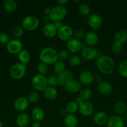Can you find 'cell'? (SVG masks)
<instances>
[{
    "label": "cell",
    "instance_id": "cell-1",
    "mask_svg": "<svg viewBox=\"0 0 127 127\" xmlns=\"http://www.w3.org/2000/svg\"><path fill=\"white\" fill-rule=\"evenodd\" d=\"M97 68L101 73L109 75L115 71V64L112 57L108 55H103L97 60Z\"/></svg>",
    "mask_w": 127,
    "mask_h": 127
},
{
    "label": "cell",
    "instance_id": "cell-38",
    "mask_svg": "<svg viewBox=\"0 0 127 127\" xmlns=\"http://www.w3.org/2000/svg\"><path fill=\"white\" fill-rule=\"evenodd\" d=\"M40 98V95L37 92H31L29 94L27 99L29 103H36L39 101Z\"/></svg>",
    "mask_w": 127,
    "mask_h": 127
},
{
    "label": "cell",
    "instance_id": "cell-8",
    "mask_svg": "<svg viewBox=\"0 0 127 127\" xmlns=\"http://www.w3.org/2000/svg\"><path fill=\"white\" fill-rule=\"evenodd\" d=\"M6 49L11 54H18L23 50V44L21 40L17 38L10 40L6 44Z\"/></svg>",
    "mask_w": 127,
    "mask_h": 127
},
{
    "label": "cell",
    "instance_id": "cell-21",
    "mask_svg": "<svg viewBox=\"0 0 127 127\" xmlns=\"http://www.w3.org/2000/svg\"><path fill=\"white\" fill-rule=\"evenodd\" d=\"M31 119L26 113H21L17 116L16 119V125L19 127H27L29 124Z\"/></svg>",
    "mask_w": 127,
    "mask_h": 127
},
{
    "label": "cell",
    "instance_id": "cell-39",
    "mask_svg": "<svg viewBox=\"0 0 127 127\" xmlns=\"http://www.w3.org/2000/svg\"><path fill=\"white\" fill-rule=\"evenodd\" d=\"M85 33L84 31L82 29H75L73 31V38L77 40H78L83 39L85 37Z\"/></svg>",
    "mask_w": 127,
    "mask_h": 127
},
{
    "label": "cell",
    "instance_id": "cell-46",
    "mask_svg": "<svg viewBox=\"0 0 127 127\" xmlns=\"http://www.w3.org/2000/svg\"><path fill=\"white\" fill-rule=\"evenodd\" d=\"M44 13L46 14L49 15V16L50 13H51V8L49 7H46V8L44 9Z\"/></svg>",
    "mask_w": 127,
    "mask_h": 127
},
{
    "label": "cell",
    "instance_id": "cell-25",
    "mask_svg": "<svg viewBox=\"0 0 127 127\" xmlns=\"http://www.w3.org/2000/svg\"><path fill=\"white\" fill-rule=\"evenodd\" d=\"M108 120V115L103 112H97L93 117V120H94L95 123L99 126H102V125L107 124Z\"/></svg>",
    "mask_w": 127,
    "mask_h": 127
},
{
    "label": "cell",
    "instance_id": "cell-26",
    "mask_svg": "<svg viewBox=\"0 0 127 127\" xmlns=\"http://www.w3.org/2000/svg\"><path fill=\"white\" fill-rule=\"evenodd\" d=\"M127 41V31L120 29L117 31L114 35V42L123 45Z\"/></svg>",
    "mask_w": 127,
    "mask_h": 127
},
{
    "label": "cell",
    "instance_id": "cell-34",
    "mask_svg": "<svg viewBox=\"0 0 127 127\" xmlns=\"http://www.w3.org/2000/svg\"><path fill=\"white\" fill-rule=\"evenodd\" d=\"M47 83L48 86L55 87L56 86L58 85V78L57 76L55 74H49L46 77Z\"/></svg>",
    "mask_w": 127,
    "mask_h": 127
},
{
    "label": "cell",
    "instance_id": "cell-24",
    "mask_svg": "<svg viewBox=\"0 0 127 127\" xmlns=\"http://www.w3.org/2000/svg\"><path fill=\"white\" fill-rule=\"evenodd\" d=\"M64 124L66 127H77L78 120L74 114H67L64 119Z\"/></svg>",
    "mask_w": 127,
    "mask_h": 127
},
{
    "label": "cell",
    "instance_id": "cell-47",
    "mask_svg": "<svg viewBox=\"0 0 127 127\" xmlns=\"http://www.w3.org/2000/svg\"><path fill=\"white\" fill-rule=\"evenodd\" d=\"M31 127H41V124L39 122H33L31 125Z\"/></svg>",
    "mask_w": 127,
    "mask_h": 127
},
{
    "label": "cell",
    "instance_id": "cell-27",
    "mask_svg": "<svg viewBox=\"0 0 127 127\" xmlns=\"http://www.w3.org/2000/svg\"><path fill=\"white\" fill-rule=\"evenodd\" d=\"M17 58L19 61V63L26 65L29 63L31 60V55L28 51L23 49L17 54Z\"/></svg>",
    "mask_w": 127,
    "mask_h": 127
},
{
    "label": "cell",
    "instance_id": "cell-6",
    "mask_svg": "<svg viewBox=\"0 0 127 127\" xmlns=\"http://www.w3.org/2000/svg\"><path fill=\"white\" fill-rule=\"evenodd\" d=\"M22 27L27 31H34L39 26V20L34 16H27L22 21Z\"/></svg>",
    "mask_w": 127,
    "mask_h": 127
},
{
    "label": "cell",
    "instance_id": "cell-3",
    "mask_svg": "<svg viewBox=\"0 0 127 127\" xmlns=\"http://www.w3.org/2000/svg\"><path fill=\"white\" fill-rule=\"evenodd\" d=\"M67 14V10L65 6L57 5L51 8L49 17L51 21L55 22H62Z\"/></svg>",
    "mask_w": 127,
    "mask_h": 127
},
{
    "label": "cell",
    "instance_id": "cell-42",
    "mask_svg": "<svg viewBox=\"0 0 127 127\" xmlns=\"http://www.w3.org/2000/svg\"><path fill=\"white\" fill-rule=\"evenodd\" d=\"M122 49V45L117 43L116 42H113L111 45V50L112 52L115 54H118L121 52Z\"/></svg>",
    "mask_w": 127,
    "mask_h": 127
},
{
    "label": "cell",
    "instance_id": "cell-48",
    "mask_svg": "<svg viewBox=\"0 0 127 127\" xmlns=\"http://www.w3.org/2000/svg\"><path fill=\"white\" fill-rule=\"evenodd\" d=\"M0 127H3V123L0 120Z\"/></svg>",
    "mask_w": 127,
    "mask_h": 127
},
{
    "label": "cell",
    "instance_id": "cell-10",
    "mask_svg": "<svg viewBox=\"0 0 127 127\" xmlns=\"http://www.w3.org/2000/svg\"><path fill=\"white\" fill-rule=\"evenodd\" d=\"M73 29L72 27L67 25H64L62 27L58 29L57 36L62 41H68L73 37Z\"/></svg>",
    "mask_w": 127,
    "mask_h": 127
},
{
    "label": "cell",
    "instance_id": "cell-31",
    "mask_svg": "<svg viewBox=\"0 0 127 127\" xmlns=\"http://www.w3.org/2000/svg\"><path fill=\"white\" fill-rule=\"evenodd\" d=\"M92 96V91L88 88H85L79 92L78 97L83 101H88V99Z\"/></svg>",
    "mask_w": 127,
    "mask_h": 127
},
{
    "label": "cell",
    "instance_id": "cell-32",
    "mask_svg": "<svg viewBox=\"0 0 127 127\" xmlns=\"http://www.w3.org/2000/svg\"><path fill=\"white\" fill-rule=\"evenodd\" d=\"M78 11L79 13L84 17H88L90 15L91 9L88 4L86 3H82L78 6Z\"/></svg>",
    "mask_w": 127,
    "mask_h": 127
},
{
    "label": "cell",
    "instance_id": "cell-16",
    "mask_svg": "<svg viewBox=\"0 0 127 127\" xmlns=\"http://www.w3.org/2000/svg\"><path fill=\"white\" fill-rule=\"evenodd\" d=\"M58 29L54 23H47L44 26L42 32L45 37L47 38H53L57 34Z\"/></svg>",
    "mask_w": 127,
    "mask_h": 127
},
{
    "label": "cell",
    "instance_id": "cell-2",
    "mask_svg": "<svg viewBox=\"0 0 127 127\" xmlns=\"http://www.w3.org/2000/svg\"><path fill=\"white\" fill-rule=\"evenodd\" d=\"M39 59L42 63L47 65L54 64L59 60L58 52L53 47H44L40 52Z\"/></svg>",
    "mask_w": 127,
    "mask_h": 127
},
{
    "label": "cell",
    "instance_id": "cell-22",
    "mask_svg": "<svg viewBox=\"0 0 127 127\" xmlns=\"http://www.w3.org/2000/svg\"><path fill=\"white\" fill-rule=\"evenodd\" d=\"M31 114L32 119L36 122H41L45 118L44 111L42 108L39 107H34L31 110Z\"/></svg>",
    "mask_w": 127,
    "mask_h": 127
},
{
    "label": "cell",
    "instance_id": "cell-15",
    "mask_svg": "<svg viewBox=\"0 0 127 127\" xmlns=\"http://www.w3.org/2000/svg\"><path fill=\"white\" fill-rule=\"evenodd\" d=\"M79 82L84 85H90L94 81L95 78L92 73L88 71H83L78 76Z\"/></svg>",
    "mask_w": 127,
    "mask_h": 127
},
{
    "label": "cell",
    "instance_id": "cell-14",
    "mask_svg": "<svg viewBox=\"0 0 127 127\" xmlns=\"http://www.w3.org/2000/svg\"><path fill=\"white\" fill-rule=\"evenodd\" d=\"M84 39L87 46L94 47L95 46L98 44V41H99V37L95 32L90 31L85 33Z\"/></svg>",
    "mask_w": 127,
    "mask_h": 127
},
{
    "label": "cell",
    "instance_id": "cell-5",
    "mask_svg": "<svg viewBox=\"0 0 127 127\" xmlns=\"http://www.w3.org/2000/svg\"><path fill=\"white\" fill-rule=\"evenodd\" d=\"M75 102L78 105V110L80 113L83 116L90 117L92 115L94 112V107L90 102L83 101L78 97L76 98Z\"/></svg>",
    "mask_w": 127,
    "mask_h": 127
},
{
    "label": "cell",
    "instance_id": "cell-44",
    "mask_svg": "<svg viewBox=\"0 0 127 127\" xmlns=\"http://www.w3.org/2000/svg\"><path fill=\"white\" fill-rule=\"evenodd\" d=\"M68 2V0H57V1H56V3L57 4V5H60V6H64V5L67 4Z\"/></svg>",
    "mask_w": 127,
    "mask_h": 127
},
{
    "label": "cell",
    "instance_id": "cell-17",
    "mask_svg": "<svg viewBox=\"0 0 127 127\" xmlns=\"http://www.w3.org/2000/svg\"><path fill=\"white\" fill-rule=\"evenodd\" d=\"M97 90L100 94L107 95H109L112 93L113 88L110 83L105 81H102L97 86Z\"/></svg>",
    "mask_w": 127,
    "mask_h": 127
},
{
    "label": "cell",
    "instance_id": "cell-12",
    "mask_svg": "<svg viewBox=\"0 0 127 127\" xmlns=\"http://www.w3.org/2000/svg\"><path fill=\"white\" fill-rule=\"evenodd\" d=\"M87 23L91 29L93 30H97L100 28L103 21L100 15L97 14H92L88 17Z\"/></svg>",
    "mask_w": 127,
    "mask_h": 127
},
{
    "label": "cell",
    "instance_id": "cell-11",
    "mask_svg": "<svg viewBox=\"0 0 127 127\" xmlns=\"http://www.w3.org/2000/svg\"><path fill=\"white\" fill-rule=\"evenodd\" d=\"M98 54L97 49L95 47L85 46L81 50V56L83 60L90 61L96 58Z\"/></svg>",
    "mask_w": 127,
    "mask_h": 127
},
{
    "label": "cell",
    "instance_id": "cell-29",
    "mask_svg": "<svg viewBox=\"0 0 127 127\" xmlns=\"http://www.w3.org/2000/svg\"><path fill=\"white\" fill-rule=\"evenodd\" d=\"M127 110V104L123 102H118L114 106V111L117 115H124Z\"/></svg>",
    "mask_w": 127,
    "mask_h": 127
},
{
    "label": "cell",
    "instance_id": "cell-23",
    "mask_svg": "<svg viewBox=\"0 0 127 127\" xmlns=\"http://www.w3.org/2000/svg\"><path fill=\"white\" fill-rule=\"evenodd\" d=\"M43 93L45 97L49 100H54L58 97V91L55 87L47 86Z\"/></svg>",
    "mask_w": 127,
    "mask_h": 127
},
{
    "label": "cell",
    "instance_id": "cell-36",
    "mask_svg": "<svg viewBox=\"0 0 127 127\" xmlns=\"http://www.w3.org/2000/svg\"><path fill=\"white\" fill-rule=\"evenodd\" d=\"M37 71L38 72V74L42 76H46L49 72V66L41 62L37 65Z\"/></svg>",
    "mask_w": 127,
    "mask_h": 127
},
{
    "label": "cell",
    "instance_id": "cell-33",
    "mask_svg": "<svg viewBox=\"0 0 127 127\" xmlns=\"http://www.w3.org/2000/svg\"><path fill=\"white\" fill-rule=\"evenodd\" d=\"M65 110L67 114H73L78 110V105L75 101H70L66 105Z\"/></svg>",
    "mask_w": 127,
    "mask_h": 127
},
{
    "label": "cell",
    "instance_id": "cell-20",
    "mask_svg": "<svg viewBox=\"0 0 127 127\" xmlns=\"http://www.w3.org/2000/svg\"><path fill=\"white\" fill-rule=\"evenodd\" d=\"M107 126V127H124V120L119 115H112L108 118Z\"/></svg>",
    "mask_w": 127,
    "mask_h": 127
},
{
    "label": "cell",
    "instance_id": "cell-45",
    "mask_svg": "<svg viewBox=\"0 0 127 127\" xmlns=\"http://www.w3.org/2000/svg\"><path fill=\"white\" fill-rule=\"evenodd\" d=\"M53 23H54V24L55 25V26L57 27V29H59L61 27H62V26H64L62 22H53Z\"/></svg>",
    "mask_w": 127,
    "mask_h": 127
},
{
    "label": "cell",
    "instance_id": "cell-43",
    "mask_svg": "<svg viewBox=\"0 0 127 127\" xmlns=\"http://www.w3.org/2000/svg\"><path fill=\"white\" fill-rule=\"evenodd\" d=\"M9 40V37L7 33L5 32H0V43L7 44Z\"/></svg>",
    "mask_w": 127,
    "mask_h": 127
},
{
    "label": "cell",
    "instance_id": "cell-4",
    "mask_svg": "<svg viewBox=\"0 0 127 127\" xmlns=\"http://www.w3.org/2000/svg\"><path fill=\"white\" fill-rule=\"evenodd\" d=\"M26 70H27L26 65L19 62L12 65L9 69V74L12 79L19 80L22 79L24 76Z\"/></svg>",
    "mask_w": 127,
    "mask_h": 127
},
{
    "label": "cell",
    "instance_id": "cell-28",
    "mask_svg": "<svg viewBox=\"0 0 127 127\" xmlns=\"http://www.w3.org/2000/svg\"><path fill=\"white\" fill-rule=\"evenodd\" d=\"M3 7L5 11L8 12H14L17 8V2L14 0H6L4 1Z\"/></svg>",
    "mask_w": 127,
    "mask_h": 127
},
{
    "label": "cell",
    "instance_id": "cell-18",
    "mask_svg": "<svg viewBox=\"0 0 127 127\" xmlns=\"http://www.w3.org/2000/svg\"><path fill=\"white\" fill-rule=\"evenodd\" d=\"M66 91L70 93H77L82 89V85L78 81L72 79L65 86Z\"/></svg>",
    "mask_w": 127,
    "mask_h": 127
},
{
    "label": "cell",
    "instance_id": "cell-30",
    "mask_svg": "<svg viewBox=\"0 0 127 127\" xmlns=\"http://www.w3.org/2000/svg\"><path fill=\"white\" fill-rule=\"evenodd\" d=\"M54 71L55 74L57 76L62 74L66 71L65 64L64 62L61 60H58L54 64Z\"/></svg>",
    "mask_w": 127,
    "mask_h": 127
},
{
    "label": "cell",
    "instance_id": "cell-19",
    "mask_svg": "<svg viewBox=\"0 0 127 127\" xmlns=\"http://www.w3.org/2000/svg\"><path fill=\"white\" fill-rule=\"evenodd\" d=\"M58 85L60 86H65L68 82L73 79V74L70 71L66 70L62 74L57 76Z\"/></svg>",
    "mask_w": 127,
    "mask_h": 127
},
{
    "label": "cell",
    "instance_id": "cell-7",
    "mask_svg": "<svg viewBox=\"0 0 127 127\" xmlns=\"http://www.w3.org/2000/svg\"><path fill=\"white\" fill-rule=\"evenodd\" d=\"M31 84L34 89L37 91H44L48 86L46 77L39 74H36L32 77Z\"/></svg>",
    "mask_w": 127,
    "mask_h": 127
},
{
    "label": "cell",
    "instance_id": "cell-41",
    "mask_svg": "<svg viewBox=\"0 0 127 127\" xmlns=\"http://www.w3.org/2000/svg\"><path fill=\"white\" fill-rule=\"evenodd\" d=\"M24 32V29L22 26H16L12 31V34L16 38H20L22 37Z\"/></svg>",
    "mask_w": 127,
    "mask_h": 127
},
{
    "label": "cell",
    "instance_id": "cell-35",
    "mask_svg": "<svg viewBox=\"0 0 127 127\" xmlns=\"http://www.w3.org/2000/svg\"><path fill=\"white\" fill-rule=\"evenodd\" d=\"M118 72L122 77L127 78V60L123 61L118 66Z\"/></svg>",
    "mask_w": 127,
    "mask_h": 127
},
{
    "label": "cell",
    "instance_id": "cell-40",
    "mask_svg": "<svg viewBox=\"0 0 127 127\" xmlns=\"http://www.w3.org/2000/svg\"><path fill=\"white\" fill-rule=\"evenodd\" d=\"M70 58V53L67 50L62 49L58 52V58L59 60L64 61L67 60Z\"/></svg>",
    "mask_w": 127,
    "mask_h": 127
},
{
    "label": "cell",
    "instance_id": "cell-9",
    "mask_svg": "<svg viewBox=\"0 0 127 127\" xmlns=\"http://www.w3.org/2000/svg\"><path fill=\"white\" fill-rule=\"evenodd\" d=\"M83 43L80 40L75 39L73 37L68 40L66 42V47L67 50L71 53H77L79 51L82 50V48H84L85 46H83Z\"/></svg>",
    "mask_w": 127,
    "mask_h": 127
},
{
    "label": "cell",
    "instance_id": "cell-37",
    "mask_svg": "<svg viewBox=\"0 0 127 127\" xmlns=\"http://www.w3.org/2000/svg\"><path fill=\"white\" fill-rule=\"evenodd\" d=\"M82 58L78 55H73L69 58V64L73 67H77L80 65L82 63Z\"/></svg>",
    "mask_w": 127,
    "mask_h": 127
},
{
    "label": "cell",
    "instance_id": "cell-13",
    "mask_svg": "<svg viewBox=\"0 0 127 127\" xmlns=\"http://www.w3.org/2000/svg\"><path fill=\"white\" fill-rule=\"evenodd\" d=\"M13 106L15 110L22 112L27 110V108L29 106V102L27 97L22 96L16 98V100L14 102Z\"/></svg>",
    "mask_w": 127,
    "mask_h": 127
}]
</instances>
